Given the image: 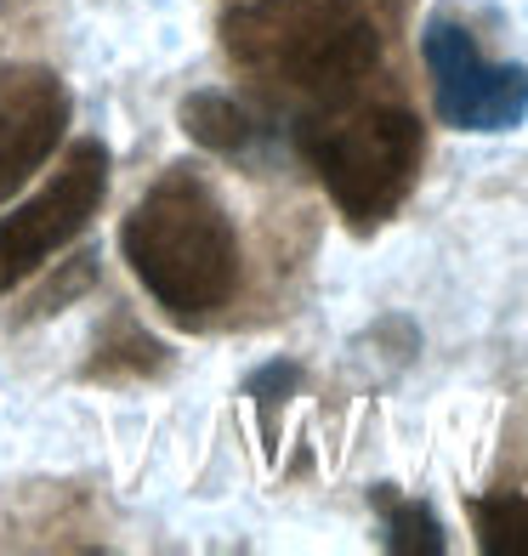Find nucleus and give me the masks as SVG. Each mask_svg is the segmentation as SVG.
<instances>
[{
  "mask_svg": "<svg viewBox=\"0 0 528 556\" xmlns=\"http://www.w3.org/2000/svg\"><path fill=\"white\" fill-rule=\"evenodd\" d=\"M137 285L183 330H205L239 295V233L228 205L193 165H165L120 227Z\"/></svg>",
  "mask_w": 528,
  "mask_h": 556,
  "instance_id": "obj_1",
  "label": "nucleus"
},
{
  "mask_svg": "<svg viewBox=\"0 0 528 556\" xmlns=\"http://www.w3.org/2000/svg\"><path fill=\"white\" fill-rule=\"evenodd\" d=\"M296 142L352 233H375L392 222L415 193L426 160L420 119L398 103H318V114L296 125Z\"/></svg>",
  "mask_w": 528,
  "mask_h": 556,
  "instance_id": "obj_3",
  "label": "nucleus"
},
{
  "mask_svg": "<svg viewBox=\"0 0 528 556\" xmlns=\"http://www.w3.org/2000/svg\"><path fill=\"white\" fill-rule=\"evenodd\" d=\"M466 517L483 556H528V494H477Z\"/></svg>",
  "mask_w": 528,
  "mask_h": 556,
  "instance_id": "obj_10",
  "label": "nucleus"
},
{
  "mask_svg": "<svg viewBox=\"0 0 528 556\" xmlns=\"http://www.w3.org/2000/svg\"><path fill=\"white\" fill-rule=\"evenodd\" d=\"M369 500H375V511H381V545H387L392 556H443V551H449L443 522H438L432 505L392 494L387 483L375 489Z\"/></svg>",
  "mask_w": 528,
  "mask_h": 556,
  "instance_id": "obj_9",
  "label": "nucleus"
},
{
  "mask_svg": "<svg viewBox=\"0 0 528 556\" xmlns=\"http://www.w3.org/2000/svg\"><path fill=\"white\" fill-rule=\"evenodd\" d=\"M171 364V352L142 330L137 318H125V313H114L109 324H103V336H97V346H91V358H86V381H148V375H160Z\"/></svg>",
  "mask_w": 528,
  "mask_h": 556,
  "instance_id": "obj_7",
  "label": "nucleus"
},
{
  "mask_svg": "<svg viewBox=\"0 0 528 556\" xmlns=\"http://www.w3.org/2000/svg\"><path fill=\"white\" fill-rule=\"evenodd\" d=\"M183 131L205 148V154L239 160V154H250V142L262 137V125L228 91H193V97H183Z\"/></svg>",
  "mask_w": 528,
  "mask_h": 556,
  "instance_id": "obj_8",
  "label": "nucleus"
},
{
  "mask_svg": "<svg viewBox=\"0 0 528 556\" xmlns=\"http://www.w3.org/2000/svg\"><path fill=\"white\" fill-rule=\"evenodd\" d=\"M109 176H114L109 148L97 137H80V142H68L52 182L35 199H23L12 216H0V295H12L23 278H35L58 250H68L86 233L91 216L109 199Z\"/></svg>",
  "mask_w": 528,
  "mask_h": 556,
  "instance_id": "obj_4",
  "label": "nucleus"
},
{
  "mask_svg": "<svg viewBox=\"0 0 528 556\" xmlns=\"http://www.w3.org/2000/svg\"><path fill=\"white\" fill-rule=\"evenodd\" d=\"M420 58H426V80H432V109L449 131L494 137V131H517L528 119V68L489 63L477 52L472 29L449 12L426 17Z\"/></svg>",
  "mask_w": 528,
  "mask_h": 556,
  "instance_id": "obj_5",
  "label": "nucleus"
},
{
  "mask_svg": "<svg viewBox=\"0 0 528 556\" xmlns=\"http://www.w3.org/2000/svg\"><path fill=\"white\" fill-rule=\"evenodd\" d=\"M244 392L256 397V409H262V420H273L285 409V403L301 392V369L290 364V358H273V364H262V369H250V381H244Z\"/></svg>",
  "mask_w": 528,
  "mask_h": 556,
  "instance_id": "obj_11",
  "label": "nucleus"
},
{
  "mask_svg": "<svg viewBox=\"0 0 528 556\" xmlns=\"http://www.w3.org/2000/svg\"><path fill=\"white\" fill-rule=\"evenodd\" d=\"M68 86L40 63L0 68V205L63 148L68 137Z\"/></svg>",
  "mask_w": 528,
  "mask_h": 556,
  "instance_id": "obj_6",
  "label": "nucleus"
},
{
  "mask_svg": "<svg viewBox=\"0 0 528 556\" xmlns=\"http://www.w3.org/2000/svg\"><path fill=\"white\" fill-rule=\"evenodd\" d=\"M222 52L313 103H347L381 63V23L364 0H239L222 17Z\"/></svg>",
  "mask_w": 528,
  "mask_h": 556,
  "instance_id": "obj_2",
  "label": "nucleus"
}]
</instances>
